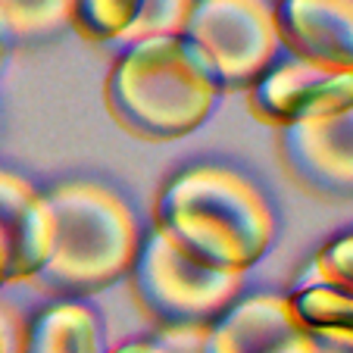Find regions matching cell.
I'll return each mask as SVG.
<instances>
[{
    "mask_svg": "<svg viewBox=\"0 0 353 353\" xmlns=\"http://www.w3.org/2000/svg\"><path fill=\"white\" fill-rule=\"evenodd\" d=\"M203 328H160L147 338H132L110 347L107 353H197Z\"/></svg>",
    "mask_w": 353,
    "mask_h": 353,
    "instance_id": "17",
    "label": "cell"
},
{
    "mask_svg": "<svg viewBox=\"0 0 353 353\" xmlns=\"http://www.w3.org/2000/svg\"><path fill=\"white\" fill-rule=\"evenodd\" d=\"M47 194L54 247L34 285L57 297H91L128 279L144 241L132 200L94 179H72Z\"/></svg>",
    "mask_w": 353,
    "mask_h": 353,
    "instance_id": "2",
    "label": "cell"
},
{
    "mask_svg": "<svg viewBox=\"0 0 353 353\" xmlns=\"http://www.w3.org/2000/svg\"><path fill=\"white\" fill-rule=\"evenodd\" d=\"M197 353H322L297 325L285 294L250 291L200 332Z\"/></svg>",
    "mask_w": 353,
    "mask_h": 353,
    "instance_id": "8",
    "label": "cell"
},
{
    "mask_svg": "<svg viewBox=\"0 0 353 353\" xmlns=\"http://www.w3.org/2000/svg\"><path fill=\"white\" fill-rule=\"evenodd\" d=\"M285 297L297 325L322 350L353 353V291L297 275Z\"/></svg>",
    "mask_w": 353,
    "mask_h": 353,
    "instance_id": "12",
    "label": "cell"
},
{
    "mask_svg": "<svg viewBox=\"0 0 353 353\" xmlns=\"http://www.w3.org/2000/svg\"><path fill=\"white\" fill-rule=\"evenodd\" d=\"M181 38L213 69L219 91H247L285 54L272 0H197Z\"/></svg>",
    "mask_w": 353,
    "mask_h": 353,
    "instance_id": "5",
    "label": "cell"
},
{
    "mask_svg": "<svg viewBox=\"0 0 353 353\" xmlns=\"http://www.w3.org/2000/svg\"><path fill=\"white\" fill-rule=\"evenodd\" d=\"M103 94L110 116L144 141H179L197 132L222 97L213 69L181 34L116 50Z\"/></svg>",
    "mask_w": 353,
    "mask_h": 353,
    "instance_id": "3",
    "label": "cell"
},
{
    "mask_svg": "<svg viewBox=\"0 0 353 353\" xmlns=\"http://www.w3.org/2000/svg\"><path fill=\"white\" fill-rule=\"evenodd\" d=\"M285 54L353 72V0H272Z\"/></svg>",
    "mask_w": 353,
    "mask_h": 353,
    "instance_id": "9",
    "label": "cell"
},
{
    "mask_svg": "<svg viewBox=\"0 0 353 353\" xmlns=\"http://www.w3.org/2000/svg\"><path fill=\"white\" fill-rule=\"evenodd\" d=\"M10 54H13V50H10V47H7V44H3V38H0V72H3V66H7Z\"/></svg>",
    "mask_w": 353,
    "mask_h": 353,
    "instance_id": "19",
    "label": "cell"
},
{
    "mask_svg": "<svg viewBox=\"0 0 353 353\" xmlns=\"http://www.w3.org/2000/svg\"><path fill=\"white\" fill-rule=\"evenodd\" d=\"M279 154L300 188L325 200L353 197V107L279 132Z\"/></svg>",
    "mask_w": 353,
    "mask_h": 353,
    "instance_id": "7",
    "label": "cell"
},
{
    "mask_svg": "<svg viewBox=\"0 0 353 353\" xmlns=\"http://www.w3.org/2000/svg\"><path fill=\"white\" fill-rule=\"evenodd\" d=\"M22 325L16 322L13 310L7 303H0V353H19Z\"/></svg>",
    "mask_w": 353,
    "mask_h": 353,
    "instance_id": "18",
    "label": "cell"
},
{
    "mask_svg": "<svg viewBox=\"0 0 353 353\" xmlns=\"http://www.w3.org/2000/svg\"><path fill=\"white\" fill-rule=\"evenodd\" d=\"M300 275L353 291V228L328 238L313 254V260L300 269Z\"/></svg>",
    "mask_w": 353,
    "mask_h": 353,
    "instance_id": "16",
    "label": "cell"
},
{
    "mask_svg": "<svg viewBox=\"0 0 353 353\" xmlns=\"http://www.w3.org/2000/svg\"><path fill=\"white\" fill-rule=\"evenodd\" d=\"M72 28V0H0V38L10 50L57 41Z\"/></svg>",
    "mask_w": 353,
    "mask_h": 353,
    "instance_id": "13",
    "label": "cell"
},
{
    "mask_svg": "<svg viewBox=\"0 0 353 353\" xmlns=\"http://www.w3.org/2000/svg\"><path fill=\"white\" fill-rule=\"evenodd\" d=\"M197 0H141L132 26L110 44V50H122L128 44H138L147 38H172L185 32V22L191 16Z\"/></svg>",
    "mask_w": 353,
    "mask_h": 353,
    "instance_id": "15",
    "label": "cell"
},
{
    "mask_svg": "<svg viewBox=\"0 0 353 353\" xmlns=\"http://www.w3.org/2000/svg\"><path fill=\"white\" fill-rule=\"evenodd\" d=\"M322 353H332V350H322Z\"/></svg>",
    "mask_w": 353,
    "mask_h": 353,
    "instance_id": "20",
    "label": "cell"
},
{
    "mask_svg": "<svg viewBox=\"0 0 353 353\" xmlns=\"http://www.w3.org/2000/svg\"><path fill=\"white\" fill-rule=\"evenodd\" d=\"M0 228L13 256V285L32 281L54 247V213L47 194L13 169H0Z\"/></svg>",
    "mask_w": 353,
    "mask_h": 353,
    "instance_id": "10",
    "label": "cell"
},
{
    "mask_svg": "<svg viewBox=\"0 0 353 353\" xmlns=\"http://www.w3.org/2000/svg\"><path fill=\"white\" fill-rule=\"evenodd\" d=\"M141 0H72V32L110 47L138 13Z\"/></svg>",
    "mask_w": 353,
    "mask_h": 353,
    "instance_id": "14",
    "label": "cell"
},
{
    "mask_svg": "<svg viewBox=\"0 0 353 353\" xmlns=\"http://www.w3.org/2000/svg\"><path fill=\"white\" fill-rule=\"evenodd\" d=\"M128 279L138 303L160 328H207L247 294V272L194 260L157 225L144 232Z\"/></svg>",
    "mask_w": 353,
    "mask_h": 353,
    "instance_id": "4",
    "label": "cell"
},
{
    "mask_svg": "<svg viewBox=\"0 0 353 353\" xmlns=\"http://www.w3.org/2000/svg\"><path fill=\"white\" fill-rule=\"evenodd\" d=\"M107 328L100 313L75 297L41 307L22 325L19 353H107Z\"/></svg>",
    "mask_w": 353,
    "mask_h": 353,
    "instance_id": "11",
    "label": "cell"
},
{
    "mask_svg": "<svg viewBox=\"0 0 353 353\" xmlns=\"http://www.w3.org/2000/svg\"><path fill=\"white\" fill-rule=\"evenodd\" d=\"M157 228L207 266L250 272L279 238V213L238 166L191 163L157 194Z\"/></svg>",
    "mask_w": 353,
    "mask_h": 353,
    "instance_id": "1",
    "label": "cell"
},
{
    "mask_svg": "<svg viewBox=\"0 0 353 353\" xmlns=\"http://www.w3.org/2000/svg\"><path fill=\"white\" fill-rule=\"evenodd\" d=\"M247 107L266 125L281 128L334 116L353 107V72L325 69L281 54L260 81L247 88Z\"/></svg>",
    "mask_w": 353,
    "mask_h": 353,
    "instance_id": "6",
    "label": "cell"
}]
</instances>
